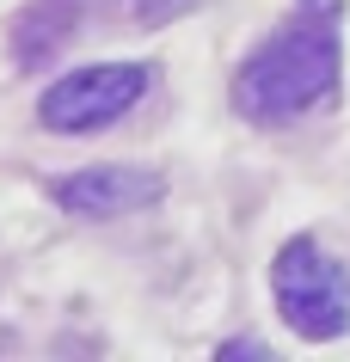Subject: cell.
<instances>
[{"label":"cell","mask_w":350,"mask_h":362,"mask_svg":"<svg viewBox=\"0 0 350 362\" xmlns=\"http://www.w3.org/2000/svg\"><path fill=\"white\" fill-rule=\"evenodd\" d=\"M271 295L295 338L332 344L350 332V264L332 258L326 246H313L308 233L271 258Z\"/></svg>","instance_id":"2"},{"label":"cell","mask_w":350,"mask_h":362,"mask_svg":"<svg viewBox=\"0 0 350 362\" xmlns=\"http://www.w3.org/2000/svg\"><path fill=\"white\" fill-rule=\"evenodd\" d=\"M62 215H80V221H111V215H136L148 203L166 197V172L154 166H86L68 172L49 185Z\"/></svg>","instance_id":"4"},{"label":"cell","mask_w":350,"mask_h":362,"mask_svg":"<svg viewBox=\"0 0 350 362\" xmlns=\"http://www.w3.org/2000/svg\"><path fill=\"white\" fill-rule=\"evenodd\" d=\"M68 31H74V0H37V6H31V13L13 25L19 68H31V62H43V56H56Z\"/></svg>","instance_id":"5"},{"label":"cell","mask_w":350,"mask_h":362,"mask_svg":"<svg viewBox=\"0 0 350 362\" xmlns=\"http://www.w3.org/2000/svg\"><path fill=\"white\" fill-rule=\"evenodd\" d=\"M148 62H86L37 98V123L56 135H98L148 98Z\"/></svg>","instance_id":"3"},{"label":"cell","mask_w":350,"mask_h":362,"mask_svg":"<svg viewBox=\"0 0 350 362\" xmlns=\"http://www.w3.org/2000/svg\"><path fill=\"white\" fill-rule=\"evenodd\" d=\"M197 0H129L123 13L129 19H141V25H154V19H173V13H191Z\"/></svg>","instance_id":"6"},{"label":"cell","mask_w":350,"mask_h":362,"mask_svg":"<svg viewBox=\"0 0 350 362\" xmlns=\"http://www.w3.org/2000/svg\"><path fill=\"white\" fill-rule=\"evenodd\" d=\"M344 0H295V19L258 43L233 74V111L258 129H289L338 98L344 49H338Z\"/></svg>","instance_id":"1"}]
</instances>
